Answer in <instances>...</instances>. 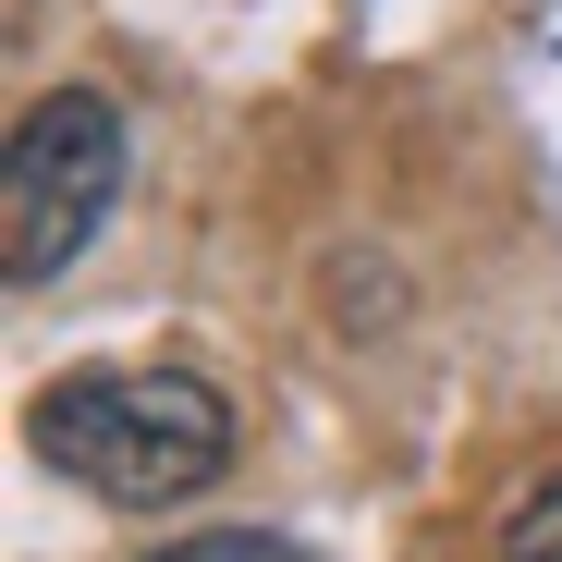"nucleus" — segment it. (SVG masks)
I'll list each match as a JSON object with an SVG mask.
<instances>
[{"label": "nucleus", "instance_id": "f257e3e1", "mask_svg": "<svg viewBox=\"0 0 562 562\" xmlns=\"http://www.w3.org/2000/svg\"><path fill=\"white\" fill-rule=\"evenodd\" d=\"M25 428H37V464H61L111 514H183L233 464V404L196 367H74L37 392Z\"/></svg>", "mask_w": 562, "mask_h": 562}, {"label": "nucleus", "instance_id": "f03ea898", "mask_svg": "<svg viewBox=\"0 0 562 562\" xmlns=\"http://www.w3.org/2000/svg\"><path fill=\"white\" fill-rule=\"evenodd\" d=\"M111 196H123V111L99 86H49L13 123V147H0V269H13L25 294L61 281L99 245Z\"/></svg>", "mask_w": 562, "mask_h": 562}, {"label": "nucleus", "instance_id": "7ed1b4c3", "mask_svg": "<svg viewBox=\"0 0 562 562\" xmlns=\"http://www.w3.org/2000/svg\"><path fill=\"white\" fill-rule=\"evenodd\" d=\"M502 562H562V477H538L502 526Z\"/></svg>", "mask_w": 562, "mask_h": 562}, {"label": "nucleus", "instance_id": "20e7f679", "mask_svg": "<svg viewBox=\"0 0 562 562\" xmlns=\"http://www.w3.org/2000/svg\"><path fill=\"white\" fill-rule=\"evenodd\" d=\"M159 562H306V550H281V538H196V550H159Z\"/></svg>", "mask_w": 562, "mask_h": 562}]
</instances>
